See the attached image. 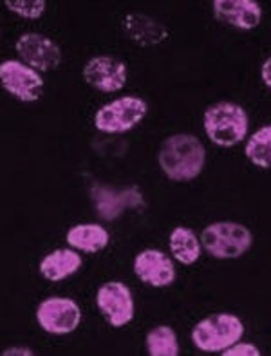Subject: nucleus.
Segmentation results:
<instances>
[{
    "label": "nucleus",
    "mask_w": 271,
    "mask_h": 356,
    "mask_svg": "<svg viewBox=\"0 0 271 356\" xmlns=\"http://www.w3.org/2000/svg\"><path fill=\"white\" fill-rule=\"evenodd\" d=\"M213 15L222 24L252 31L262 22V8L255 0H213Z\"/></svg>",
    "instance_id": "ddd939ff"
},
{
    "label": "nucleus",
    "mask_w": 271,
    "mask_h": 356,
    "mask_svg": "<svg viewBox=\"0 0 271 356\" xmlns=\"http://www.w3.org/2000/svg\"><path fill=\"white\" fill-rule=\"evenodd\" d=\"M168 246L177 262L185 264V266H192L199 261L201 253H203V244L201 239L190 228L185 226H176L170 234L168 239Z\"/></svg>",
    "instance_id": "f3484780"
},
{
    "label": "nucleus",
    "mask_w": 271,
    "mask_h": 356,
    "mask_svg": "<svg viewBox=\"0 0 271 356\" xmlns=\"http://www.w3.org/2000/svg\"><path fill=\"white\" fill-rule=\"evenodd\" d=\"M221 356H261V349L249 342H235L221 353Z\"/></svg>",
    "instance_id": "412c9836"
},
{
    "label": "nucleus",
    "mask_w": 271,
    "mask_h": 356,
    "mask_svg": "<svg viewBox=\"0 0 271 356\" xmlns=\"http://www.w3.org/2000/svg\"><path fill=\"white\" fill-rule=\"evenodd\" d=\"M36 322L45 333L69 334L78 330L81 309L72 298L49 297L36 306Z\"/></svg>",
    "instance_id": "6e6552de"
},
{
    "label": "nucleus",
    "mask_w": 271,
    "mask_h": 356,
    "mask_svg": "<svg viewBox=\"0 0 271 356\" xmlns=\"http://www.w3.org/2000/svg\"><path fill=\"white\" fill-rule=\"evenodd\" d=\"M261 78H262V81H264V86L271 90V56L270 58L264 60V63H262Z\"/></svg>",
    "instance_id": "5701e85b"
},
{
    "label": "nucleus",
    "mask_w": 271,
    "mask_h": 356,
    "mask_svg": "<svg viewBox=\"0 0 271 356\" xmlns=\"http://www.w3.org/2000/svg\"><path fill=\"white\" fill-rule=\"evenodd\" d=\"M81 74L92 89L101 90V92H117L126 86L129 69L122 60L99 54V56H92L85 63Z\"/></svg>",
    "instance_id": "9d476101"
},
{
    "label": "nucleus",
    "mask_w": 271,
    "mask_h": 356,
    "mask_svg": "<svg viewBox=\"0 0 271 356\" xmlns=\"http://www.w3.org/2000/svg\"><path fill=\"white\" fill-rule=\"evenodd\" d=\"M132 268H134L136 277L152 288H167L174 284L177 275L170 255L154 248H147L138 253Z\"/></svg>",
    "instance_id": "f8f14e48"
},
{
    "label": "nucleus",
    "mask_w": 271,
    "mask_h": 356,
    "mask_svg": "<svg viewBox=\"0 0 271 356\" xmlns=\"http://www.w3.org/2000/svg\"><path fill=\"white\" fill-rule=\"evenodd\" d=\"M18 56L29 67L38 72H47L62 63V51L58 44L40 33H24L15 44Z\"/></svg>",
    "instance_id": "1a4fd4ad"
},
{
    "label": "nucleus",
    "mask_w": 271,
    "mask_h": 356,
    "mask_svg": "<svg viewBox=\"0 0 271 356\" xmlns=\"http://www.w3.org/2000/svg\"><path fill=\"white\" fill-rule=\"evenodd\" d=\"M2 356H33V349L24 348V346H11V348L4 349V351L0 353Z\"/></svg>",
    "instance_id": "4be33fe9"
},
{
    "label": "nucleus",
    "mask_w": 271,
    "mask_h": 356,
    "mask_svg": "<svg viewBox=\"0 0 271 356\" xmlns=\"http://www.w3.org/2000/svg\"><path fill=\"white\" fill-rule=\"evenodd\" d=\"M149 113V105L140 96H122L99 107L95 114V127L105 134H123L140 125Z\"/></svg>",
    "instance_id": "39448f33"
},
{
    "label": "nucleus",
    "mask_w": 271,
    "mask_h": 356,
    "mask_svg": "<svg viewBox=\"0 0 271 356\" xmlns=\"http://www.w3.org/2000/svg\"><path fill=\"white\" fill-rule=\"evenodd\" d=\"M203 127L208 140L213 145L222 149H231L248 134L249 118L239 104L217 102L204 111Z\"/></svg>",
    "instance_id": "f03ea898"
},
{
    "label": "nucleus",
    "mask_w": 271,
    "mask_h": 356,
    "mask_svg": "<svg viewBox=\"0 0 271 356\" xmlns=\"http://www.w3.org/2000/svg\"><path fill=\"white\" fill-rule=\"evenodd\" d=\"M122 27L126 38L143 49L163 44L170 35L165 24L145 13H129L123 18Z\"/></svg>",
    "instance_id": "4468645a"
},
{
    "label": "nucleus",
    "mask_w": 271,
    "mask_h": 356,
    "mask_svg": "<svg viewBox=\"0 0 271 356\" xmlns=\"http://www.w3.org/2000/svg\"><path fill=\"white\" fill-rule=\"evenodd\" d=\"M4 4L11 13L22 18H31V20L40 18L47 8L45 0H6Z\"/></svg>",
    "instance_id": "aec40b11"
},
{
    "label": "nucleus",
    "mask_w": 271,
    "mask_h": 356,
    "mask_svg": "<svg viewBox=\"0 0 271 356\" xmlns=\"http://www.w3.org/2000/svg\"><path fill=\"white\" fill-rule=\"evenodd\" d=\"M244 154L257 168H271V125L261 127L244 145Z\"/></svg>",
    "instance_id": "a211bd4d"
},
{
    "label": "nucleus",
    "mask_w": 271,
    "mask_h": 356,
    "mask_svg": "<svg viewBox=\"0 0 271 356\" xmlns=\"http://www.w3.org/2000/svg\"><path fill=\"white\" fill-rule=\"evenodd\" d=\"M81 268V255L74 248H58L40 261V275L49 282H62Z\"/></svg>",
    "instance_id": "2eb2a0df"
},
{
    "label": "nucleus",
    "mask_w": 271,
    "mask_h": 356,
    "mask_svg": "<svg viewBox=\"0 0 271 356\" xmlns=\"http://www.w3.org/2000/svg\"><path fill=\"white\" fill-rule=\"evenodd\" d=\"M90 199L95 204V212L104 221H114L129 208H138L143 204V194L136 186L117 190L105 185H92Z\"/></svg>",
    "instance_id": "9b49d317"
},
{
    "label": "nucleus",
    "mask_w": 271,
    "mask_h": 356,
    "mask_svg": "<svg viewBox=\"0 0 271 356\" xmlns=\"http://www.w3.org/2000/svg\"><path fill=\"white\" fill-rule=\"evenodd\" d=\"M203 250L213 259L231 261L243 257L252 248L253 234L248 226L235 221H217L201 232Z\"/></svg>",
    "instance_id": "7ed1b4c3"
},
{
    "label": "nucleus",
    "mask_w": 271,
    "mask_h": 356,
    "mask_svg": "<svg viewBox=\"0 0 271 356\" xmlns=\"http://www.w3.org/2000/svg\"><path fill=\"white\" fill-rule=\"evenodd\" d=\"M65 241L76 252L98 253L108 246L110 234L105 226L98 222H85V225L71 226L65 234Z\"/></svg>",
    "instance_id": "dca6fc26"
},
{
    "label": "nucleus",
    "mask_w": 271,
    "mask_h": 356,
    "mask_svg": "<svg viewBox=\"0 0 271 356\" xmlns=\"http://www.w3.org/2000/svg\"><path fill=\"white\" fill-rule=\"evenodd\" d=\"M147 353L150 356H177L179 355V340L176 331L170 325H156L145 337Z\"/></svg>",
    "instance_id": "6ab92c4d"
},
{
    "label": "nucleus",
    "mask_w": 271,
    "mask_h": 356,
    "mask_svg": "<svg viewBox=\"0 0 271 356\" xmlns=\"http://www.w3.org/2000/svg\"><path fill=\"white\" fill-rule=\"evenodd\" d=\"M96 306L108 325L116 330L125 327L134 318V297L131 288L122 280H110L99 286L96 291Z\"/></svg>",
    "instance_id": "423d86ee"
},
{
    "label": "nucleus",
    "mask_w": 271,
    "mask_h": 356,
    "mask_svg": "<svg viewBox=\"0 0 271 356\" xmlns=\"http://www.w3.org/2000/svg\"><path fill=\"white\" fill-rule=\"evenodd\" d=\"M159 168L170 181L188 183L201 176L206 165V149L197 136L177 132L163 141L158 152Z\"/></svg>",
    "instance_id": "f257e3e1"
},
{
    "label": "nucleus",
    "mask_w": 271,
    "mask_h": 356,
    "mask_svg": "<svg viewBox=\"0 0 271 356\" xmlns=\"http://www.w3.org/2000/svg\"><path fill=\"white\" fill-rule=\"evenodd\" d=\"M244 334V324L233 313H213L199 321L192 330V342L199 351L222 353Z\"/></svg>",
    "instance_id": "20e7f679"
},
{
    "label": "nucleus",
    "mask_w": 271,
    "mask_h": 356,
    "mask_svg": "<svg viewBox=\"0 0 271 356\" xmlns=\"http://www.w3.org/2000/svg\"><path fill=\"white\" fill-rule=\"evenodd\" d=\"M0 83L9 95L24 104L40 99L44 90V78L40 72L22 60H6L0 63Z\"/></svg>",
    "instance_id": "0eeeda50"
}]
</instances>
